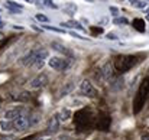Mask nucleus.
I'll use <instances>...</instances> for the list:
<instances>
[{
    "instance_id": "f257e3e1",
    "label": "nucleus",
    "mask_w": 149,
    "mask_h": 140,
    "mask_svg": "<svg viewBox=\"0 0 149 140\" xmlns=\"http://www.w3.org/2000/svg\"><path fill=\"white\" fill-rule=\"evenodd\" d=\"M74 124L78 130H88L93 127L94 124V116L90 110L87 108H83L80 111L75 113L74 116Z\"/></svg>"
},
{
    "instance_id": "f03ea898",
    "label": "nucleus",
    "mask_w": 149,
    "mask_h": 140,
    "mask_svg": "<svg viewBox=\"0 0 149 140\" xmlns=\"http://www.w3.org/2000/svg\"><path fill=\"white\" fill-rule=\"evenodd\" d=\"M149 95V77L145 78L138 90V93L135 95V100H133V114H139L141 110L143 108L146 100H148Z\"/></svg>"
},
{
    "instance_id": "7ed1b4c3",
    "label": "nucleus",
    "mask_w": 149,
    "mask_h": 140,
    "mask_svg": "<svg viewBox=\"0 0 149 140\" xmlns=\"http://www.w3.org/2000/svg\"><path fill=\"white\" fill-rule=\"evenodd\" d=\"M136 56L133 55H119L114 59V68L119 72H126L136 65Z\"/></svg>"
},
{
    "instance_id": "20e7f679",
    "label": "nucleus",
    "mask_w": 149,
    "mask_h": 140,
    "mask_svg": "<svg viewBox=\"0 0 149 140\" xmlns=\"http://www.w3.org/2000/svg\"><path fill=\"white\" fill-rule=\"evenodd\" d=\"M48 65L54 71H67L72 65V58L65 56H51L48 58Z\"/></svg>"
},
{
    "instance_id": "39448f33",
    "label": "nucleus",
    "mask_w": 149,
    "mask_h": 140,
    "mask_svg": "<svg viewBox=\"0 0 149 140\" xmlns=\"http://www.w3.org/2000/svg\"><path fill=\"white\" fill-rule=\"evenodd\" d=\"M28 127H31V117L26 114H20L19 117H16L13 120V129L16 132H25Z\"/></svg>"
},
{
    "instance_id": "423d86ee",
    "label": "nucleus",
    "mask_w": 149,
    "mask_h": 140,
    "mask_svg": "<svg viewBox=\"0 0 149 140\" xmlns=\"http://www.w3.org/2000/svg\"><path fill=\"white\" fill-rule=\"evenodd\" d=\"M48 82H49L48 75H47V74H44V72H41L39 75H36V77L31 81L29 87H31L32 90H38V88H44L45 85H48Z\"/></svg>"
},
{
    "instance_id": "0eeeda50",
    "label": "nucleus",
    "mask_w": 149,
    "mask_h": 140,
    "mask_svg": "<svg viewBox=\"0 0 149 140\" xmlns=\"http://www.w3.org/2000/svg\"><path fill=\"white\" fill-rule=\"evenodd\" d=\"M48 58H49V52L45 48H38V53H36V59H35L33 67L36 69H42L45 65V59H48Z\"/></svg>"
},
{
    "instance_id": "6e6552de",
    "label": "nucleus",
    "mask_w": 149,
    "mask_h": 140,
    "mask_svg": "<svg viewBox=\"0 0 149 140\" xmlns=\"http://www.w3.org/2000/svg\"><path fill=\"white\" fill-rule=\"evenodd\" d=\"M36 53H38V48L29 51L26 55H23L20 59H19V64L23 65V67H32L35 64V59H36Z\"/></svg>"
},
{
    "instance_id": "1a4fd4ad",
    "label": "nucleus",
    "mask_w": 149,
    "mask_h": 140,
    "mask_svg": "<svg viewBox=\"0 0 149 140\" xmlns=\"http://www.w3.org/2000/svg\"><path fill=\"white\" fill-rule=\"evenodd\" d=\"M80 91L83 95H87V97H96V88L93 87V84L88 81V80H84L81 84H80Z\"/></svg>"
},
{
    "instance_id": "9d476101",
    "label": "nucleus",
    "mask_w": 149,
    "mask_h": 140,
    "mask_svg": "<svg viewBox=\"0 0 149 140\" xmlns=\"http://www.w3.org/2000/svg\"><path fill=\"white\" fill-rule=\"evenodd\" d=\"M110 124H111V119H110L107 114H101V116H99L97 123H96L97 129H99V130H103V132H107V130L110 129Z\"/></svg>"
},
{
    "instance_id": "9b49d317",
    "label": "nucleus",
    "mask_w": 149,
    "mask_h": 140,
    "mask_svg": "<svg viewBox=\"0 0 149 140\" xmlns=\"http://www.w3.org/2000/svg\"><path fill=\"white\" fill-rule=\"evenodd\" d=\"M99 74L101 75V78H103L104 81L111 80V77H113V65H111L110 62H107L106 65H103L99 69Z\"/></svg>"
},
{
    "instance_id": "f8f14e48",
    "label": "nucleus",
    "mask_w": 149,
    "mask_h": 140,
    "mask_svg": "<svg viewBox=\"0 0 149 140\" xmlns=\"http://www.w3.org/2000/svg\"><path fill=\"white\" fill-rule=\"evenodd\" d=\"M4 7H6L10 13H13V15H20L22 10H23V6H22V4H19V3H16V1H12V0H7V1L4 3Z\"/></svg>"
},
{
    "instance_id": "ddd939ff",
    "label": "nucleus",
    "mask_w": 149,
    "mask_h": 140,
    "mask_svg": "<svg viewBox=\"0 0 149 140\" xmlns=\"http://www.w3.org/2000/svg\"><path fill=\"white\" fill-rule=\"evenodd\" d=\"M22 113H23V110L16 107V108H12V110H7V111H4L3 117H4V120H9V121L12 120V121H13V120H15L16 117H19Z\"/></svg>"
},
{
    "instance_id": "4468645a",
    "label": "nucleus",
    "mask_w": 149,
    "mask_h": 140,
    "mask_svg": "<svg viewBox=\"0 0 149 140\" xmlns=\"http://www.w3.org/2000/svg\"><path fill=\"white\" fill-rule=\"evenodd\" d=\"M75 88V82L74 81H68V82H64V85L61 87L59 90V97H65L68 94H71Z\"/></svg>"
},
{
    "instance_id": "2eb2a0df",
    "label": "nucleus",
    "mask_w": 149,
    "mask_h": 140,
    "mask_svg": "<svg viewBox=\"0 0 149 140\" xmlns=\"http://www.w3.org/2000/svg\"><path fill=\"white\" fill-rule=\"evenodd\" d=\"M51 48H52L54 51H56V52L65 55V56H70V58H71V55H72V52H71L70 49H67V48L64 46L62 44H59V42H52V44H51Z\"/></svg>"
},
{
    "instance_id": "dca6fc26",
    "label": "nucleus",
    "mask_w": 149,
    "mask_h": 140,
    "mask_svg": "<svg viewBox=\"0 0 149 140\" xmlns=\"http://www.w3.org/2000/svg\"><path fill=\"white\" fill-rule=\"evenodd\" d=\"M62 28H70V29H78V30H83L84 28L81 26V23L80 22H77V20H67V22H61L59 23Z\"/></svg>"
},
{
    "instance_id": "f3484780",
    "label": "nucleus",
    "mask_w": 149,
    "mask_h": 140,
    "mask_svg": "<svg viewBox=\"0 0 149 140\" xmlns=\"http://www.w3.org/2000/svg\"><path fill=\"white\" fill-rule=\"evenodd\" d=\"M59 120H58V116L55 114V116H52L49 119V121H48V130L52 132V133H55L58 129H59Z\"/></svg>"
},
{
    "instance_id": "a211bd4d",
    "label": "nucleus",
    "mask_w": 149,
    "mask_h": 140,
    "mask_svg": "<svg viewBox=\"0 0 149 140\" xmlns=\"http://www.w3.org/2000/svg\"><path fill=\"white\" fill-rule=\"evenodd\" d=\"M56 116H58V120H59V121H67V120L71 117V110H70V108H62Z\"/></svg>"
},
{
    "instance_id": "6ab92c4d",
    "label": "nucleus",
    "mask_w": 149,
    "mask_h": 140,
    "mask_svg": "<svg viewBox=\"0 0 149 140\" xmlns=\"http://www.w3.org/2000/svg\"><path fill=\"white\" fill-rule=\"evenodd\" d=\"M133 28L139 32H145V20L143 19H133Z\"/></svg>"
},
{
    "instance_id": "aec40b11",
    "label": "nucleus",
    "mask_w": 149,
    "mask_h": 140,
    "mask_svg": "<svg viewBox=\"0 0 149 140\" xmlns=\"http://www.w3.org/2000/svg\"><path fill=\"white\" fill-rule=\"evenodd\" d=\"M64 10H65L67 15H74V13L77 12V4H74V3H67V4L64 6Z\"/></svg>"
},
{
    "instance_id": "412c9836",
    "label": "nucleus",
    "mask_w": 149,
    "mask_h": 140,
    "mask_svg": "<svg viewBox=\"0 0 149 140\" xmlns=\"http://www.w3.org/2000/svg\"><path fill=\"white\" fill-rule=\"evenodd\" d=\"M12 127H13V123H10L9 120H1L0 121V129L3 130V132H10L12 130Z\"/></svg>"
},
{
    "instance_id": "4be33fe9",
    "label": "nucleus",
    "mask_w": 149,
    "mask_h": 140,
    "mask_svg": "<svg viewBox=\"0 0 149 140\" xmlns=\"http://www.w3.org/2000/svg\"><path fill=\"white\" fill-rule=\"evenodd\" d=\"M113 25H117V26H126L129 25V20L126 17H114L113 19Z\"/></svg>"
},
{
    "instance_id": "5701e85b",
    "label": "nucleus",
    "mask_w": 149,
    "mask_h": 140,
    "mask_svg": "<svg viewBox=\"0 0 149 140\" xmlns=\"http://www.w3.org/2000/svg\"><path fill=\"white\" fill-rule=\"evenodd\" d=\"M129 3L133 7H136V9H145V7H148V4L145 1H141V0H129Z\"/></svg>"
},
{
    "instance_id": "b1692460",
    "label": "nucleus",
    "mask_w": 149,
    "mask_h": 140,
    "mask_svg": "<svg viewBox=\"0 0 149 140\" xmlns=\"http://www.w3.org/2000/svg\"><path fill=\"white\" fill-rule=\"evenodd\" d=\"M35 19H36L38 22H42V23H48V22H49V17L45 16V15H42V13H36V15H35Z\"/></svg>"
},
{
    "instance_id": "393cba45",
    "label": "nucleus",
    "mask_w": 149,
    "mask_h": 140,
    "mask_svg": "<svg viewBox=\"0 0 149 140\" xmlns=\"http://www.w3.org/2000/svg\"><path fill=\"white\" fill-rule=\"evenodd\" d=\"M44 28L47 30H51V32H56V33H64V29H59V28H54V26H49V25H44Z\"/></svg>"
},
{
    "instance_id": "a878e982",
    "label": "nucleus",
    "mask_w": 149,
    "mask_h": 140,
    "mask_svg": "<svg viewBox=\"0 0 149 140\" xmlns=\"http://www.w3.org/2000/svg\"><path fill=\"white\" fill-rule=\"evenodd\" d=\"M44 4H45L47 7H52V9H56V7H58V6H56V4H55L52 0H44Z\"/></svg>"
},
{
    "instance_id": "bb28decb",
    "label": "nucleus",
    "mask_w": 149,
    "mask_h": 140,
    "mask_svg": "<svg viewBox=\"0 0 149 140\" xmlns=\"http://www.w3.org/2000/svg\"><path fill=\"white\" fill-rule=\"evenodd\" d=\"M71 35H72L74 38H77V39H81V41H88V38H86V36H81V35H78V33H75V32H71Z\"/></svg>"
},
{
    "instance_id": "cd10ccee",
    "label": "nucleus",
    "mask_w": 149,
    "mask_h": 140,
    "mask_svg": "<svg viewBox=\"0 0 149 140\" xmlns=\"http://www.w3.org/2000/svg\"><path fill=\"white\" fill-rule=\"evenodd\" d=\"M110 12H111V15H113V16H117L119 9H117V7H114V6H110Z\"/></svg>"
},
{
    "instance_id": "c85d7f7f",
    "label": "nucleus",
    "mask_w": 149,
    "mask_h": 140,
    "mask_svg": "<svg viewBox=\"0 0 149 140\" xmlns=\"http://www.w3.org/2000/svg\"><path fill=\"white\" fill-rule=\"evenodd\" d=\"M106 39H110V41H116V39H117V36H116L114 33H107V35H106Z\"/></svg>"
},
{
    "instance_id": "c756f323",
    "label": "nucleus",
    "mask_w": 149,
    "mask_h": 140,
    "mask_svg": "<svg viewBox=\"0 0 149 140\" xmlns=\"http://www.w3.org/2000/svg\"><path fill=\"white\" fill-rule=\"evenodd\" d=\"M58 140H71V137L67 134H61V136H58Z\"/></svg>"
},
{
    "instance_id": "7c9ffc66",
    "label": "nucleus",
    "mask_w": 149,
    "mask_h": 140,
    "mask_svg": "<svg viewBox=\"0 0 149 140\" xmlns=\"http://www.w3.org/2000/svg\"><path fill=\"white\" fill-rule=\"evenodd\" d=\"M141 140H149V133H145L141 136Z\"/></svg>"
},
{
    "instance_id": "2f4dec72",
    "label": "nucleus",
    "mask_w": 149,
    "mask_h": 140,
    "mask_svg": "<svg viewBox=\"0 0 149 140\" xmlns=\"http://www.w3.org/2000/svg\"><path fill=\"white\" fill-rule=\"evenodd\" d=\"M145 19H146V20H149V6L146 7V10H145Z\"/></svg>"
},
{
    "instance_id": "473e14b6",
    "label": "nucleus",
    "mask_w": 149,
    "mask_h": 140,
    "mask_svg": "<svg viewBox=\"0 0 149 140\" xmlns=\"http://www.w3.org/2000/svg\"><path fill=\"white\" fill-rule=\"evenodd\" d=\"M1 28H4V22H3L1 17H0V29H1Z\"/></svg>"
},
{
    "instance_id": "72a5a7b5",
    "label": "nucleus",
    "mask_w": 149,
    "mask_h": 140,
    "mask_svg": "<svg viewBox=\"0 0 149 140\" xmlns=\"http://www.w3.org/2000/svg\"><path fill=\"white\" fill-rule=\"evenodd\" d=\"M3 38H4V35H3V33H1V32H0V41H1V39H3Z\"/></svg>"
},
{
    "instance_id": "f704fd0d",
    "label": "nucleus",
    "mask_w": 149,
    "mask_h": 140,
    "mask_svg": "<svg viewBox=\"0 0 149 140\" xmlns=\"http://www.w3.org/2000/svg\"><path fill=\"white\" fill-rule=\"evenodd\" d=\"M26 1H29V3H32V1H33V0H26Z\"/></svg>"
},
{
    "instance_id": "c9c22d12",
    "label": "nucleus",
    "mask_w": 149,
    "mask_h": 140,
    "mask_svg": "<svg viewBox=\"0 0 149 140\" xmlns=\"http://www.w3.org/2000/svg\"><path fill=\"white\" fill-rule=\"evenodd\" d=\"M0 12H1V9H0Z\"/></svg>"
},
{
    "instance_id": "e433bc0d",
    "label": "nucleus",
    "mask_w": 149,
    "mask_h": 140,
    "mask_svg": "<svg viewBox=\"0 0 149 140\" xmlns=\"http://www.w3.org/2000/svg\"><path fill=\"white\" fill-rule=\"evenodd\" d=\"M25 140H28V139H25Z\"/></svg>"
}]
</instances>
